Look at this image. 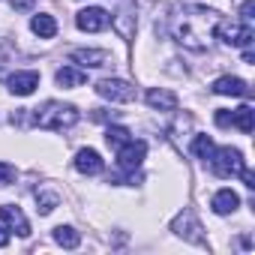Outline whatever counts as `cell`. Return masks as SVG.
Listing matches in <instances>:
<instances>
[{
  "label": "cell",
  "mask_w": 255,
  "mask_h": 255,
  "mask_svg": "<svg viewBox=\"0 0 255 255\" xmlns=\"http://www.w3.org/2000/svg\"><path fill=\"white\" fill-rule=\"evenodd\" d=\"M54 81H57V87L72 90V87H81V84L87 81V72H84L81 66H60V69L54 72Z\"/></svg>",
  "instance_id": "cell-16"
},
{
  "label": "cell",
  "mask_w": 255,
  "mask_h": 255,
  "mask_svg": "<svg viewBox=\"0 0 255 255\" xmlns=\"http://www.w3.org/2000/svg\"><path fill=\"white\" fill-rule=\"evenodd\" d=\"M144 156H147V141H141V138H129L126 144L117 147V165L123 171H138Z\"/></svg>",
  "instance_id": "cell-5"
},
{
  "label": "cell",
  "mask_w": 255,
  "mask_h": 255,
  "mask_svg": "<svg viewBox=\"0 0 255 255\" xmlns=\"http://www.w3.org/2000/svg\"><path fill=\"white\" fill-rule=\"evenodd\" d=\"M96 93L108 102H132L135 99V87L129 81H123V78H102L96 81Z\"/></svg>",
  "instance_id": "cell-6"
},
{
  "label": "cell",
  "mask_w": 255,
  "mask_h": 255,
  "mask_svg": "<svg viewBox=\"0 0 255 255\" xmlns=\"http://www.w3.org/2000/svg\"><path fill=\"white\" fill-rule=\"evenodd\" d=\"M15 177H18L15 165H9V162H0V189H3V186H9Z\"/></svg>",
  "instance_id": "cell-24"
},
{
  "label": "cell",
  "mask_w": 255,
  "mask_h": 255,
  "mask_svg": "<svg viewBox=\"0 0 255 255\" xmlns=\"http://www.w3.org/2000/svg\"><path fill=\"white\" fill-rule=\"evenodd\" d=\"M216 126H222V129H225V126H231V111L228 108H219L216 111Z\"/></svg>",
  "instance_id": "cell-26"
},
{
  "label": "cell",
  "mask_w": 255,
  "mask_h": 255,
  "mask_svg": "<svg viewBox=\"0 0 255 255\" xmlns=\"http://www.w3.org/2000/svg\"><path fill=\"white\" fill-rule=\"evenodd\" d=\"M132 18H135V15H132V12H126V9H123L120 15H114V18H111V24L120 30V36H123V39H129V36H132Z\"/></svg>",
  "instance_id": "cell-23"
},
{
  "label": "cell",
  "mask_w": 255,
  "mask_h": 255,
  "mask_svg": "<svg viewBox=\"0 0 255 255\" xmlns=\"http://www.w3.org/2000/svg\"><path fill=\"white\" fill-rule=\"evenodd\" d=\"M213 33H216L225 45H231V48L252 45V39H255V30H252L249 21H222V18H219V24H216Z\"/></svg>",
  "instance_id": "cell-4"
},
{
  "label": "cell",
  "mask_w": 255,
  "mask_h": 255,
  "mask_svg": "<svg viewBox=\"0 0 255 255\" xmlns=\"http://www.w3.org/2000/svg\"><path fill=\"white\" fill-rule=\"evenodd\" d=\"M171 231H174L177 237L189 240V243H198V246H204L201 222L195 219V213H192V210H183V213H177V216H174V222H171Z\"/></svg>",
  "instance_id": "cell-7"
},
{
  "label": "cell",
  "mask_w": 255,
  "mask_h": 255,
  "mask_svg": "<svg viewBox=\"0 0 255 255\" xmlns=\"http://www.w3.org/2000/svg\"><path fill=\"white\" fill-rule=\"evenodd\" d=\"M210 168H213V174L216 177H240V171L246 168V159H243V153L237 150V147H213V153H210Z\"/></svg>",
  "instance_id": "cell-3"
},
{
  "label": "cell",
  "mask_w": 255,
  "mask_h": 255,
  "mask_svg": "<svg viewBox=\"0 0 255 255\" xmlns=\"http://www.w3.org/2000/svg\"><path fill=\"white\" fill-rule=\"evenodd\" d=\"M132 138V132L129 129H126V126H108V129H105V141H108V147H120V144H126V141H129Z\"/></svg>",
  "instance_id": "cell-20"
},
{
  "label": "cell",
  "mask_w": 255,
  "mask_h": 255,
  "mask_svg": "<svg viewBox=\"0 0 255 255\" xmlns=\"http://www.w3.org/2000/svg\"><path fill=\"white\" fill-rule=\"evenodd\" d=\"M213 138L210 135H195L192 138V153L198 156V159H210V153H213Z\"/></svg>",
  "instance_id": "cell-22"
},
{
  "label": "cell",
  "mask_w": 255,
  "mask_h": 255,
  "mask_svg": "<svg viewBox=\"0 0 255 255\" xmlns=\"http://www.w3.org/2000/svg\"><path fill=\"white\" fill-rule=\"evenodd\" d=\"M147 105L153 108V111H177V93H171V90H165V87H153V90H147Z\"/></svg>",
  "instance_id": "cell-15"
},
{
  "label": "cell",
  "mask_w": 255,
  "mask_h": 255,
  "mask_svg": "<svg viewBox=\"0 0 255 255\" xmlns=\"http://www.w3.org/2000/svg\"><path fill=\"white\" fill-rule=\"evenodd\" d=\"M210 207H213L216 216H228V213H234V210L240 207V195H237L234 189H219V192H213Z\"/></svg>",
  "instance_id": "cell-14"
},
{
  "label": "cell",
  "mask_w": 255,
  "mask_h": 255,
  "mask_svg": "<svg viewBox=\"0 0 255 255\" xmlns=\"http://www.w3.org/2000/svg\"><path fill=\"white\" fill-rule=\"evenodd\" d=\"M252 12H255V0H243V3H240V21L252 24V18H255Z\"/></svg>",
  "instance_id": "cell-25"
},
{
  "label": "cell",
  "mask_w": 255,
  "mask_h": 255,
  "mask_svg": "<svg viewBox=\"0 0 255 255\" xmlns=\"http://www.w3.org/2000/svg\"><path fill=\"white\" fill-rule=\"evenodd\" d=\"M57 204H60V195H57V192H48V189L36 192V210H39L42 216H48Z\"/></svg>",
  "instance_id": "cell-21"
},
{
  "label": "cell",
  "mask_w": 255,
  "mask_h": 255,
  "mask_svg": "<svg viewBox=\"0 0 255 255\" xmlns=\"http://www.w3.org/2000/svg\"><path fill=\"white\" fill-rule=\"evenodd\" d=\"M219 24V12L201 3H186L171 18V39L189 51H207L213 30Z\"/></svg>",
  "instance_id": "cell-1"
},
{
  "label": "cell",
  "mask_w": 255,
  "mask_h": 255,
  "mask_svg": "<svg viewBox=\"0 0 255 255\" xmlns=\"http://www.w3.org/2000/svg\"><path fill=\"white\" fill-rule=\"evenodd\" d=\"M243 60H246V63H255V54H252L249 45H243Z\"/></svg>",
  "instance_id": "cell-29"
},
{
  "label": "cell",
  "mask_w": 255,
  "mask_h": 255,
  "mask_svg": "<svg viewBox=\"0 0 255 255\" xmlns=\"http://www.w3.org/2000/svg\"><path fill=\"white\" fill-rule=\"evenodd\" d=\"M69 60L78 63L81 69H99V66L111 63V54L102 48H75V51H69Z\"/></svg>",
  "instance_id": "cell-9"
},
{
  "label": "cell",
  "mask_w": 255,
  "mask_h": 255,
  "mask_svg": "<svg viewBox=\"0 0 255 255\" xmlns=\"http://www.w3.org/2000/svg\"><path fill=\"white\" fill-rule=\"evenodd\" d=\"M33 0H12V9H30Z\"/></svg>",
  "instance_id": "cell-27"
},
{
  "label": "cell",
  "mask_w": 255,
  "mask_h": 255,
  "mask_svg": "<svg viewBox=\"0 0 255 255\" xmlns=\"http://www.w3.org/2000/svg\"><path fill=\"white\" fill-rule=\"evenodd\" d=\"M0 78H3V69H0Z\"/></svg>",
  "instance_id": "cell-30"
},
{
  "label": "cell",
  "mask_w": 255,
  "mask_h": 255,
  "mask_svg": "<svg viewBox=\"0 0 255 255\" xmlns=\"http://www.w3.org/2000/svg\"><path fill=\"white\" fill-rule=\"evenodd\" d=\"M9 243V228H3V225H0V249H3Z\"/></svg>",
  "instance_id": "cell-28"
},
{
  "label": "cell",
  "mask_w": 255,
  "mask_h": 255,
  "mask_svg": "<svg viewBox=\"0 0 255 255\" xmlns=\"http://www.w3.org/2000/svg\"><path fill=\"white\" fill-rule=\"evenodd\" d=\"M72 165H75V171H78V174H87V177H93V174H102V168H105L102 156H99L93 147H84V150H78V153H75V159H72Z\"/></svg>",
  "instance_id": "cell-12"
},
{
  "label": "cell",
  "mask_w": 255,
  "mask_h": 255,
  "mask_svg": "<svg viewBox=\"0 0 255 255\" xmlns=\"http://www.w3.org/2000/svg\"><path fill=\"white\" fill-rule=\"evenodd\" d=\"M54 243L63 246V249H75V246L81 243V234H78L72 225H57V228H54Z\"/></svg>",
  "instance_id": "cell-19"
},
{
  "label": "cell",
  "mask_w": 255,
  "mask_h": 255,
  "mask_svg": "<svg viewBox=\"0 0 255 255\" xmlns=\"http://www.w3.org/2000/svg\"><path fill=\"white\" fill-rule=\"evenodd\" d=\"M210 90H213L216 96H249V84H246L243 78H237V75H222V78H216V81L210 84Z\"/></svg>",
  "instance_id": "cell-13"
},
{
  "label": "cell",
  "mask_w": 255,
  "mask_h": 255,
  "mask_svg": "<svg viewBox=\"0 0 255 255\" xmlns=\"http://www.w3.org/2000/svg\"><path fill=\"white\" fill-rule=\"evenodd\" d=\"M78 108L72 102H57V99H48L42 102L39 108L30 111V120L39 126V129H51V132H63V129H72L78 123Z\"/></svg>",
  "instance_id": "cell-2"
},
{
  "label": "cell",
  "mask_w": 255,
  "mask_h": 255,
  "mask_svg": "<svg viewBox=\"0 0 255 255\" xmlns=\"http://www.w3.org/2000/svg\"><path fill=\"white\" fill-rule=\"evenodd\" d=\"M6 84H9V93H15V96H30V93L39 87V72H33V69L12 72V75L6 78Z\"/></svg>",
  "instance_id": "cell-10"
},
{
  "label": "cell",
  "mask_w": 255,
  "mask_h": 255,
  "mask_svg": "<svg viewBox=\"0 0 255 255\" xmlns=\"http://www.w3.org/2000/svg\"><path fill=\"white\" fill-rule=\"evenodd\" d=\"M231 126H237L240 132H252L255 129V111L249 108V105H240L237 111H231Z\"/></svg>",
  "instance_id": "cell-18"
},
{
  "label": "cell",
  "mask_w": 255,
  "mask_h": 255,
  "mask_svg": "<svg viewBox=\"0 0 255 255\" xmlns=\"http://www.w3.org/2000/svg\"><path fill=\"white\" fill-rule=\"evenodd\" d=\"M108 24H111V15H108V9H102V6H87V9H81V12L75 15V27L84 30V33H99V30H105Z\"/></svg>",
  "instance_id": "cell-8"
},
{
  "label": "cell",
  "mask_w": 255,
  "mask_h": 255,
  "mask_svg": "<svg viewBox=\"0 0 255 255\" xmlns=\"http://www.w3.org/2000/svg\"><path fill=\"white\" fill-rule=\"evenodd\" d=\"M0 219H3V222H6V228H9V231H15L18 237H27V234H30V222H27L24 210H21V207H15V204H0Z\"/></svg>",
  "instance_id": "cell-11"
},
{
  "label": "cell",
  "mask_w": 255,
  "mask_h": 255,
  "mask_svg": "<svg viewBox=\"0 0 255 255\" xmlns=\"http://www.w3.org/2000/svg\"><path fill=\"white\" fill-rule=\"evenodd\" d=\"M30 30H33L39 39H54V36H57V21H54L51 15H45V12H39V15L30 18Z\"/></svg>",
  "instance_id": "cell-17"
}]
</instances>
